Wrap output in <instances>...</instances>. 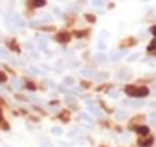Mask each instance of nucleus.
<instances>
[{
  "instance_id": "nucleus-15",
  "label": "nucleus",
  "mask_w": 156,
  "mask_h": 147,
  "mask_svg": "<svg viewBox=\"0 0 156 147\" xmlns=\"http://www.w3.org/2000/svg\"><path fill=\"white\" fill-rule=\"evenodd\" d=\"M52 133L54 135H61V129L60 127H52Z\"/></svg>"
},
{
  "instance_id": "nucleus-4",
  "label": "nucleus",
  "mask_w": 156,
  "mask_h": 147,
  "mask_svg": "<svg viewBox=\"0 0 156 147\" xmlns=\"http://www.w3.org/2000/svg\"><path fill=\"white\" fill-rule=\"evenodd\" d=\"M147 94H148L147 88H138V91H136V97H145Z\"/></svg>"
},
{
  "instance_id": "nucleus-17",
  "label": "nucleus",
  "mask_w": 156,
  "mask_h": 147,
  "mask_svg": "<svg viewBox=\"0 0 156 147\" xmlns=\"http://www.w3.org/2000/svg\"><path fill=\"white\" fill-rule=\"evenodd\" d=\"M40 25H41V22H40V20H35V22H32V23H31V26H32V28H38Z\"/></svg>"
},
{
  "instance_id": "nucleus-13",
  "label": "nucleus",
  "mask_w": 156,
  "mask_h": 147,
  "mask_svg": "<svg viewBox=\"0 0 156 147\" xmlns=\"http://www.w3.org/2000/svg\"><path fill=\"white\" fill-rule=\"evenodd\" d=\"M139 57H141V54H139V52H138V54H133V55H130V57H129V61H135V60H136V58H139Z\"/></svg>"
},
{
  "instance_id": "nucleus-14",
  "label": "nucleus",
  "mask_w": 156,
  "mask_h": 147,
  "mask_svg": "<svg viewBox=\"0 0 156 147\" xmlns=\"http://www.w3.org/2000/svg\"><path fill=\"white\" fill-rule=\"evenodd\" d=\"M130 104L135 107H139V106H144V101H130Z\"/></svg>"
},
{
  "instance_id": "nucleus-27",
  "label": "nucleus",
  "mask_w": 156,
  "mask_h": 147,
  "mask_svg": "<svg viewBox=\"0 0 156 147\" xmlns=\"http://www.w3.org/2000/svg\"><path fill=\"white\" fill-rule=\"evenodd\" d=\"M150 106H151V107H156V101H153V103H150Z\"/></svg>"
},
{
  "instance_id": "nucleus-24",
  "label": "nucleus",
  "mask_w": 156,
  "mask_h": 147,
  "mask_svg": "<svg viewBox=\"0 0 156 147\" xmlns=\"http://www.w3.org/2000/svg\"><path fill=\"white\" fill-rule=\"evenodd\" d=\"M151 124L156 126V117H154V115H151Z\"/></svg>"
},
{
  "instance_id": "nucleus-16",
  "label": "nucleus",
  "mask_w": 156,
  "mask_h": 147,
  "mask_svg": "<svg viewBox=\"0 0 156 147\" xmlns=\"http://www.w3.org/2000/svg\"><path fill=\"white\" fill-rule=\"evenodd\" d=\"M126 117H127L126 112H118V113H116V118H118V120H119V118L122 120V118H126Z\"/></svg>"
},
{
  "instance_id": "nucleus-23",
  "label": "nucleus",
  "mask_w": 156,
  "mask_h": 147,
  "mask_svg": "<svg viewBox=\"0 0 156 147\" xmlns=\"http://www.w3.org/2000/svg\"><path fill=\"white\" fill-rule=\"evenodd\" d=\"M54 13H55V16H61V11H60L58 8H55V9H54Z\"/></svg>"
},
{
  "instance_id": "nucleus-19",
  "label": "nucleus",
  "mask_w": 156,
  "mask_h": 147,
  "mask_svg": "<svg viewBox=\"0 0 156 147\" xmlns=\"http://www.w3.org/2000/svg\"><path fill=\"white\" fill-rule=\"evenodd\" d=\"M12 84H14V88H20V81H19V80H16V78L12 80Z\"/></svg>"
},
{
  "instance_id": "nucleus-18",
  "label": "nucleus",
  "mask_w": 156,
  "mask_h": 147,
  "mask_svg": "<svg viewBox=\"0 0 156 147\" xmlns=\"http://www.w3.org/2000/svg\"><path fill=\"white\" fill-rule=\"evenodd\" d=\"M84 17H86V20H87V22H95V17H94V16H89V14H86Z\"/></svg>"
},
{
  "instance_id": "nucleus-11",
  "label": "nucleus",
  "mask_w": 156,
  "mask_h": 147,
  "mask_svg": "<svg viewBox=\"0 0 156 147\" xmlns=\"http://www.w3.org/2000/svg\"><path fill=\"white\" fill-rule=\"evenodd\" d=\"M97 58H98V61H100V63H104V61L107 60V57H106V55H103V54H98V55H97Z\"/></svg>"
},
{
  "instance_id": "nucleus-3",
  "label": "nucleus",
  "mask_w": 156,
  "mask_h": 147,
  "mask_svg": "<svg viewBox=\"0 0 156 147\" xmlns=\"http://www.w3.org/2000/svg\"><path fill=\"white\" fill-rule=\"evenodd\" d=\"M81 75L87 77V78H92V77H95V72L90 70V69H81Z\"/></svg>"
},
{
  "instance_id": "nucleus-5",
  "label": "nucleus",
  "mask_w": 156,
  "mask_h": 147,
  "mask_svg": "<svg viewBox=\"0 0 156 147\" xmlns=\"http://www.w3.org/2000/svg\"><path fill=\"white\" fill-rule=\"evenodd\" d=\"M0 58H9V52L5 48H0Z\"/></svg>"
},
{
  "instance_id": "nucleus-28",
  "label": "nucleus",
  "mask_w": 156,
  "mask_h": 147,
  "mask_svg": "<svg viewBox=\"0 0 156 147\" xmlns=\"http://www.w3.org/2000/svg\"><path fill=\"white\" fill-rule=\"evenodd\" d=\"M0 120H2V110H0Z\"/></svg>"
},
{
  "instance_id": "nucleus-12",
  "label": "nucleus",
  "mask_w": 156,
  "mask_h": 147,
  "mask_svg": "<svg viewBox=\"0 0 156 147\" xmlns=\"http://www.w3.org/2000/svg\"><path fill=\"white\" fill-rule=\"evenodd\" d=\"M64 83H66V84H69V86H72L75 81H73V78H72V77H66V78H64Z\"/></svg>"
},
{
  "instance_id": "nucleus-9",
  "label": "nucleus",
  "mask_w": 156,
  "mask_h": 147,
  "mask_svg": "<svg viewBox=\"0 0 156 147\" xmlns=\"http://www.w3.org/2000/svg\"><path fill=\"white\" fill-rule=\"evenodd\" d=\"M66 103H67V104H72L73 107L76 106V101H75V98H73V97H67V98H66Z\"/></svg>"
},
{
  "instance_id": "nucleus-6",
  "label": "nucleus",
  "mask_w": 156,
  "mask_h": 147,
  "mask_svg": "<svg viewBox=\"0 0 156 147\" xmlns=\"http://www.w3.org/2000/svg\"><path fill=\"white\" fill-rule=\"evenodd\" d=\"M139 144H141L142 147H150V145L153 144V139L148 138V139H145V141H139Z\"/></svg>"
},
{
  "instance_id": "nucleus-7",
  "label": "nucleus",
  "mask_w": 156,
  "mask_h": 147,
  "mask_svg": "<svg viewBox=\"0 0 156 147\" xmlns=\"http://www.w3.org/2000/svg\"><path fill=\"white\" fill-rule=\"evenodd\" d=\"M32 3H34V6L40 8V6H44L46 5V0H32Z\"/></svg>"
},
{
  "instance_id": "nucleus-25",
  "label": "nucleus",
  "mask_w": 156,
  "mask_h": 147,
  "mask_svg": "<svg viewBox=\"0 0 156 147\" xmlns=\"http://www.w3.org/2000/svg\"><path fill=\"white\" fill-rule=\"evenodd\" d=\"M151 32H153V35L156 37V26H153V28H151Z\"/></svg>"
},
{
  "instance_id": "nucleus-20",
  "label": "nucleus",
  "mask_w": 156,
  "mask_h": 147,
  "mask_svg": "<svg viewBox=\"0 0 156 147\" xmlns=\"http://www.w3.org/2000/svg\"><path fill=\"white\" fill-rule=\"evenodd\" d=\"M0 81H6V75H5V74H2V72H0Z\"/></svg>"
},
{
  "instance_id": "nucleus-26",
  "label": "nucleus",
  "mask_w": 156,
  "mask_h": 147,
  "mask_svg": "<svg viewBox=\"0 0 156 147\" xmlns=\"http://www.w3.org/2000/svg\"><path fill=\"white\" fill-rule=\"evenodd\" d=\"M110 95H112V98H116V97H118V94H116V92H112Z\"/></svg>"
},
{
  "instance_id": "nucleus-10",
  "label": "nucleus",
  "mask_w": 156,
  "mask_h": 147,
  "mask_svg": "<svg viewBox=\"0 0 156 147\" xmlns=\"http://www.w3.org/2000/svg\"><path fill=\"white\" fill-rule=\"evenodd\" d=\"M92 3H94V6H98V8H100V6L104 5V0H94Z\"/></svg>"
},
{
  "instance_id": "nucleus-21",
  "label": "nucleus",
  "mask_w": 156,
  "mask_h": 147,
  "mask_svg": "<svg viewBox=\"0 0 156 147\" xmlns=\"http://www.w3.org/2000/svg\"><path fill=\"white\" fill-rule=\"evenodd\" d=\"M154 49H156V41H154V43H151V45L148 46V51H154Z\"/></svg>"
},
{
  "instance_id": "nucleus-2",
  "label": "nucleus",
  "mask_w": 156,
  "mask_h": 147,
  "mask_svg": "<svg viewBox=\"0 0 156 147\" xmlns=\"http://www.w3.org/2000/svg\"><path fill=\"white\" fill-rule=\"evenodd\" d=\"M87 104H89V110H90L92 113H95L97 117H101V112L98 110V107H97V106H94V104H92V101H87Z\"/></svg>"
},
{
  "instance_id": "nucleus-1",
  "label": "nucleus",
  "mask_w": 156,
  "mask_h": 147,
  "mask_svg": "<svg viewBox=\"0 0 156 147\" xmlns=\"http://www.w3.org/2000/svg\"><path fill=\"white\" fill-rule=\"evenodd\" d=\"M55 40L60 41V43H67V41L70 40V34H69V32H60V34H57Z\"/></svg>"
},
{
  "instance_id": "nucleus-22",
  "label": "nucleus",
  "mask_w": 156,
  "mask_h": 147,
  "mask_svg": "<svg viewBox=\"0 0 156 147\" xmlns=\"http://www.w3.org/2000/svg\"><path fill=\"white\" fill-rule=\"evenodd\" d=\"M29 70H31V74H35V75L38 74V69H37V67H31Z\"/></svg>"
},
{
  "instance_id": "nucleus-8",
  "label": "nucleus",
  "mask_w": 156,
  "mask_h": 147,
  "mask_svg": "<svg viewBox=\"0 0 156 147\" xmlns=\"http://www.w3.org/2000/svg\"><path fill=\"white\" fill-rule=\"evenodd\" d=\"M136 132H138L139 135H144V136H145V135L148 133V129H147V127H138Z\"/></svg>"
}]
</instances>
